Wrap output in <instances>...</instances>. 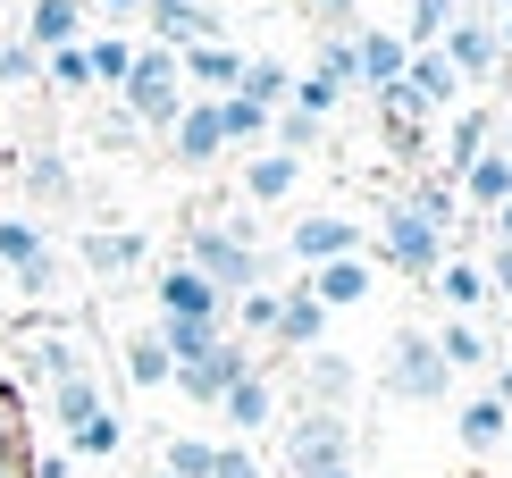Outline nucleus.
<instances>
[{
    "mask_svg": "<svg viewBox=\"0 0 512 478\" xmlns=\"http://www.w3.org/2000/svg\"><path fill=\"white\" fill-rule=\"evenodd\" d=\"M185 269H202L227 302L252 294V286H269V252L252 244L244 227H219V219H194V227H185Z\"/></svg>",
    "mask_w": 512,
    "mask_h": 478,
    "instance_id": "nucleus-1",
    "label": "nucleus"
},
{
    "mask_svg": "<svg viewBox=\"0 0 512 478\" xmlns=\"http://www.w3.org/2000/svg\"><path fill=\"white\" fill-rule=\"evenodd\" d=\"M378 386L395 403H445L454 395V369L437 361V336L429 328H395L387 336V361H378Z\"/></svg>",
    "mask_w": 512,
    "mask_h": 478,
    "instance_id": "nucleus-2",
    "label": "nucleus"
},
{
    "mask_svg": "<svg viewBox=\"0 0 512 478\" xmlns=\"http://www.w3.org/2000/svg\"><path fill=\"white\" fill-rule=\"evenodd\" d=\"M118 110L135 118V126H160V135H168V118L185 110L177 51H160V42H135V68H126V84H118Z\"/></svg>",
    "mask_w": 512,
    "mask_h": 478,
    "instance_id": "nucleus-3",
    "label": "nucleus"
},
{
    "mask_svg": "<svg viewBox=\"0 0 512 478\" xmlns=\"http://www.w3.org/2000/svg\"><path fill=\"white\" fill-rule=\"evenodd\" d=\"M328 470H353V420L303 403L286 420V478H328Z\"/></svg>",
    "mask_w": 512,
    "mask_h": 478,
    "instance_id": "nucleus-4",
    "label": "nucleus"
},
{
    "mask_svg": "<svg viewBox=\"0 0 512 478\" xmlns=\"http://www.w3.org/2000/svg\"><path fill=\"white\" fill-rule=\"evenodd\" d=\"M378 260L387 269H403V277H437V260H445V227H429L412 202H378Z\"/></svg>",
    "mask_w": 512,
    "mask_h": 478,
    "instance_id": "nucleus-5",
    "label": "nucleus"
},
{
    "mask_svg": "<svg viewBox=\"0 0 512 478\" xmlns=\"http://www.w3.org/2000/svg\"><path fill=\"white\" fill-rule=\"evenodd\" d=\"M244 369H261V361L244 353V336H219V344H210L202 361H185V369H168V386H177L185 403H202V411H219V395H227V386L244 378Z\"/></svg>",
    "mask_w": 512,
    "mask_h": 478,
    "instance_id": "nucleus-6",
    "label": "nucleus"
},
{
    "mask_svg": "<svg viewBox=\"0 0 512 478\" xmlns=\"http://www.w3.org/2000/svg\"><path fill=\"white\" fill-rule=\"evenodd\" d=\"M286 252L303 260V269H319V260H345V252H370V235H361V219H345V210H311V219H294Z\"/></svg>",
    "mask_w": 512,
    "mask_h": 478,
    "instance_id": "nucleus-7",
    "label": "nucleus"
},
{
    "mask_svg": "<svg viewBox=\"0 0 512 478\" xmlns=\"http://www.w3.org/2000/svg\"><path fill=\"white\" fill-rule=\"evenodd\" d=\"M143 26H152L160 51H194V42H227L219 9L210 0H143Z\"/></svg>",
    "mask_w": 512,
    "mask_h": 478,
    "instance_id": "nucleus-8",
    "label": "nucleus"
},
{
    "mask_svg": "<svg viewBox=\"0 0 512 478\" xmlns=\"http://www.w3.org/2000/svg\"><path fill=\"white\" fill-rule=\"evenodd\" d=\"M437 51H445V68H454L462 84H487V76L504 68V42H496L487 17H454V26L437 34Z\"/></svg>",
    "mask_w": 512,
    "mask_h": 478,
    "instance_id": "nucleus-9",
    "label": "nucleus"
},
{
    "mask_svg": "<svg viewBox=\"0 0 512 478\" xmlns=\"http://www.w3.org/2000/svg\"><path fill=\"white\" fill-rule=\"evenodd\" d=\"M168 160L177 168H219L227 160V135H219V110H210V101L185 93V110L168 118Z\"/></svg>",
    "mask_w": 512,
    "mask_h": 478,
    "instance_id": "nucleus-10",
    "label": "nucleus"
},
{
    "mask_svg": "<svg viewBox=\"0 0 512 478\" xmlns=\"http://www.w3.org/2000/svg\"><path fill=\"white\" fill-rule=\"evenodd\" d=\"M152 302H160V319H227V294L202 269H185V260H168L152 277Z\"/></svg>",
    "mask_w": 512,
    "mask_h": 478,
    "instance_id": "nucleus-11",
    "label": "nucleus"
},
{
    "mask_svg": "<svg viewBox=\"0 0 512 478\" xmlns=\"http://www.w3.org/2000/svg\"><path fill=\"white\" fill-rule=\"evenodd\" d=\"M378 269L370 252H345V260H319V269H303V294L319 302V311H353V302H370Z\"/></svg>",
    "mask_w": 512,
    "mask_h": 478,
    "instance_id": "nucleus-12",
    "label": "nucleus"
},
{
    "mask_svg": "<svg viewBox=\"0 0 512 478\" xmlns=\"http://www.w3.org/2000/svg\"><path fill=\"white\" fill-rule=\"evenodd\" d=\"M177 76H185L194 101H219V93H236L244 51H236V42H194V51H177Z\"/></svg>",
    "mask_w": 512,
    "mask_h": 478,
    "instance_id": "nucleus-13",
    "label": "nucleus"
},
{
    "mask_svg": "<svg viewBox=\"0 0 512 478\" xmlns=\"http://www.w3.org/2000/svg\"><path fill=\"white\" fill-rule=\"evenodd\" d=\"M303 395H311V411H345L361 395V369L336 353V344H311L303 353Z\"/></svg>",
    "mask_w": 512,
    "mask_h": 478,
    "instance_id": "nucleus-14",
    "label": "nucleus"
},
{
    "mask_svg": "<svg viewBox=\"0 0 512 478\" xmlns=\"http://www.w3.org/2000/svg\"><path fill=\"white\" fill-rule=\"evenodd\" d=\"M353 59H361V84L387 93V84H403V68H412V42L395 26H353Z\"/></svg>",
    "mask_w": 512,
    "mask_h": 478,
    "instance_id": "nucleus-15",
    "label": "nucleus"
},
{
    "mask_svg": "<svg viewBox=\"0 0 512 478\" xmlns=\"http://www.w3.org/2000/svg\"><path fill=\"white\" fill-rule=\"evenodd\" d=\"M219 420L236 428V437H261V428L277 420V386H269V369H244L236 386L219 395Z\"/></svg>",
    "mask_w": 512,
    "mask_h": 478,
    "instance_id": "nucleus-16",
    "label": "nucleus"
},
{
    "mask_svg": "<svg viewBox=\"0 0 512 478\" xmlns=\"http://www.w3.org/2000/svg\"><path fill=\"white\" fill-rule=\"evenodd\" d=\"M277 353H311V344H328V311L303 294V286H286L277 294V328H269Z\"/></svg>",
    "mask_w": 512,
    "mask_h": 478,
    "instance_id": "nucleus-17",
    "label": "nucleus"
},
{
    "mask_svg": "<svg viewBox=\"0 0 512 478\" xmlns=\"http://www.w3.org/2000/svg\"><path fill=\"white\" fill-rule=\"evenodd\" d=\"M93 34V17H84V0H26V42L34 51H68V42Z\"/></svg>",
    "mask_w": 512,
    "mask_h": 478,
    "instance_id": "nucleus-18",
    "label": "nucleus"
},
{
    "mask_svg": "<svg viewBox=\"0 0 512 478\" xmlns=\"http://www.w3.org/2000/svg\"><path fill=\"white\" fill-rule=\"evenodd\" d=\"M403 93H412L420 110L437 118V110H454V101H462V76L445 68V51L429 42V51H412V68H403Z\"/></svg>",
    "mask_w": 512,
    "mask_h": 478,
    "instance_id": "nucleus-19",
    "label": "nucleus"
},
{
    "mask_svg": "<svg viewBox=\"0 0 512 478\" xmlns=\"http://www.w3.org/2000/svg\"><path fill=\"white\" fill-rule=\"evenodd\" d=\"M487 143H496V110H454V118H445V168H437V177L454 185Z\"/></svg>",
    "mask_w": 512,
    "mask_h": 478,
    "instance_id": "nucleus-20",
    "label": "nucleus"
},
{
    "mask_svg": "<svg viewBox=\"0 0 512 478\" xmlns=\"http://www.w3.org/2000/svg\"><path fill=\"white\" fill-rule=\"evenodd\" d=\"M303 185V160H286V151H244V202H286V193Z\"/></svg>",
    "mask_w": 512,
    "mask_h": 478,
    "instance_id": "nucleus-21",
    "label": "nucleus"
},
{
    "mask_svg": "<svg viewBox=\"0 0 512 478\" xmlns=\"http://www.w3.org/2000/svg\"><path fill=\"white\" fill-rule=\"evenodd\" d=\"M76 252H84V269H93V277H126V269H143V235H135V227H93Z\"/></svg>",
    "mask_w": 512,
    "mask_h": 478,
    "instance_id": "nucleus-22",
    "label": "nucleus"
},
{
    "mask_svg": "<svg viewBox=\"0 0 512 478\" xmlns=\"http://www.w3.org/2000/svg\"><path fill=\"white\" fill-rule=\"evenodd\" d=\"M454 193H462V202H479V210H496V202H512V160H504L496 143H487L479 160H471V168H462V177H454Z\"/></svg>",
    "mask_w": 512,
    "mask_h": 478,
    "instance_id": "nucleus-23",
    "label": "nucleus"
},
{
    "mask_svg": "<svg viewBox=\"0 0 512 478\" xmlns=\"http://www.w3.org/2000/svg\"><path fill=\"white\" fill-rule=\"evenodd\" d=\"M210 110H219V135H227V151H261V143H269V110H261V101L219 93Z\"/></svg>",
    "mask_w": 512,
    "mask_h": 478,
    "instance_id": "nucleus-24",
    "label": "nucleus"
},
{
    "mask_svg": "<svg viewBox=\"0 0 512 478\" xmlns=\"http://www.w3.org/2000/svg\"><path fill=\"white\" fill-rule=\"evenodd\" d=\"M504 428H512V411H504L496 395H471V403L454 411V437L471 445V453H496V445H504Z\"/></svg>",
    "mask_w": 512,
    "mask_h": 478,
    "instance_id": "nucleus-25",
    "label": "nucleus"
},
{
    "mask_svg": "<svg viewBox=\"0 0 512 478\" xmlns=\"http://www.w3.org/2000/svg\"><path fill=\"white\" fill-rule=\"evenodd\" d=\"M101 411H110V403H101V386H93V369H76V378H59V386H51V420L68 428V437H76L84 420H101Z\"/></svg>",
    "mask_w": 512,
    "mask_h": 478,
    "instance_id": "nucleus-26",
    "label": "nucleus"
},
{
    "mask_svg": "<svg viewBox=\"0 0 512 478\" xmlns=\"http://www.w3.org/2000/svg\"><path fill=\"white\" fill-rule=\"evenodd\" d=\"M227 336V319H160V344H168V369H185V361H202L210 344Z\"/></svg>",
    "mask_w": 512,
    "mask_h": 478,
    "instance_id": "nucleus-27",
    "label": "nucleus"
},
{
    "mask_svg": "<svg viewBox=\"0 0 512 478\" xmlns=\"http://www.w3.org/2000/svg\"><path fill=\"white\" fill-rule=\"evenodd\" d=\"M118 361H126V386H143V395H152V386H168V344H160V328H135Z\"/></svg>",
    "mask_w": 512,
    "mask_h": 478,
    "instance_id": "nucleus-28",
    "label": "nucleus"
},
{
    "mask_svg": "<svg viewBox=\"0 0 512 478\" xmlns=\"http://www.w3.org/2000/svg\"><path fill=\"white\" fill-rule=\"evenodd\" d=\"M84 68H93L101 93H118L126 68H135V42H126V34H84Z\"/></svg>",
    "mask_w": 512,
    "mask_h": 478,
    "instance_id": "nucleus-29",
    "label": "nucleus"
},
{
    "mask_svg": "<svg viewBox=\"0 0 512 478\" xmlns=\"http://www.w3.org/2000/svg\"><path fill=\"white\" fill-rule=\"evenodd\" d=\"M437 286H445V302H454V319H471L479 302H496V294H487V269H479V260H437Z\"/></svg>",
    "mask_w": 512,
    "mask_h": 478,
    "instance_id": "nucleus-30",
    "label": "nucleus"
},
{
    "mask_svg": "<svg viewBox=\"0 0 512 478\" xmlns=\"http://www.w3.org/2000/svg\"><path fill=\"white\" fill-rule=\"evenodd\" d=\"M236 93H244V101H261V110H286V93H294V68H286V59H244Z\"/></svg>",
    "mask_w": 512,
    "mask_h": 478,
    "instance_id": "nucleus-31",
    "label": "nucleus"
},
{
    "mask_svg": "<svg viewBox=\"0 0 512 478\" xmlns=\"http://www.w3.org/2000/svg\"><path fill=\"white\" fill-rule=\"evenodd\" d=\"M437 361H445V369H487L496 353H487L479 319H445V328H437Z\"/></svg>",
    "mask_w": 512,
    "mask_h": 478,
    "instance_id": "nucleus-32",
    "label": "nucleus"
},
{
    "mask_svg": "<svg viewBox=\"0 0 512 478\" xmlns=\"http://www.w3.org/2000/svg\"><path fill=\"white\" fill-rule=\"evenodd\" d=\"M26 193H34V202H51V210H68L76 202L68 160H59V151H34V160H26Z\"/></svg>",
    "mask_w": 512,
    "mask_h": 478,
    "instance_id": "nucleus-33",
    "label": "nucleus"
},
{
    "mask_svg": "<svg viewBox=\"0 0 512 478\" xmlns=\"http://www.w3.org/2000/svg\"><path fill=\"white\" fill-rule=\"evenodd\" d=\"M118 445H126V420H118V411H101V420H84L76 437H68V462H118Z\"/></svg>",
    "mask_w": 512,
    "mask_h": 478,
    "instance_id": "nucleus-34",
    "label": "nucleus"
},
{
    "mask_svg": "<svg viewBox=\"0 0 512 478\" xmlns=\"http://www.w3.org/2000/svg\"><path fill=\"white\" fill-rule=\"evenodd\" d=\"M311 76H328L336 93H353V84H361V59H353V34H319V51H311Z\"/></svg>",
    "mask_w": 512,
    "mask_h": 478,
    "instance_id": "nucleus-35",
    "label": "nucleus"
},
{
    "mask_svg": "<svg viewBox=\"0 0 512 478\" xmlns=\"http://www.w3.org/2000/svg\"><path fill=\"white\" fill-rule=\"evenodd\" d=\"M42 252H51V227L42 219H0V269H26Z\"/></svg>",
    "mask_w": 512,
    "mask_h": 478,
    "instance_id": "nucleus-36",
    "label": "nucleus"
},
{
    "mask_svg": "<svg viewBox=\"0 0 512 478\" xmlns=\"http://www.w3.org/2000/svg\"><path fill=\"white\" fill-rule=\"evenodd\" d=\"M26 353H34V378H42V386H59V378H76V369H84V353H76L68 336H51V328H42Z\"/></svg>",
    "mask_w": 512,
    "mask_h": 478,
    "instance_id": "nucleus-37",
    "label": "nucleus"
},
{
    "mask_svg": "<svg viewBox=\"0 0 512 478\" xmlns=\"http://www.w3.org/2000/svg\"><path fill=\"white\" fill-rule=\"evenodd\" d=\"M454 17H462V9H454V0H412V17H403V26H395V34H403V42H412V51H429V42H437L445 26H454Z\"/></svg>",
    "mask_w": 512,
    "mask_h": 478,
    "instance_id": "nucleus-38",
    "label": "nucleus"
},
{
    "mask_svg": "<svg viewBox=\"0 0 512 478\" xmlns=\"http://www.w3.org/2000/svg\"><path fill=\"white\" fill-rule=\"evenodd\" d=\"M210 453H219L210 437H168V445H160V470H168V478H210Z\"/></svg>",
    "mask_w": 512,
    "mask_h": 478,
    "instance_id": "nucleus-39",
    "label": "nucleus"
},
{
    "mask_svg": "<svg viewBox=\"0 0 512 478\" xmlns=\"http://www.w3.org/2000/svg\"><path fill=\"white\" fill-rule=\"evenodd\" d=\"M42 76V51L26 34H0V84H34Z\"/></svg>",
    "mask_w": 512,
    "mask_h": 478,
    "instance_id": "nucleus-40",
    "label": "nucleus"
},
{
    "mask_svg": "<svg viewBox=\"0 0 512 478\" xmlns=\"http://www.w3.org/2000/svg\"><path fill=\"white\" fill-rule=\"evenodd\" d=\"M236 319H244V336H269V328H277V286L236 294Z\"/></svg>",
    "mask_w": 512,
    "mask_h": 478,
    "instance_id": "nucleus-41",
    "label": "nucleus"
},
{
    "mask_svg": "<svg viewBox=\"0 0 512 478\" xmlns=\"http://www.w3.org/2000/svg\"><path fill=\"white\" fill-rule=\"evenodd\" d=\"M9 277H17V294L51 302V294H59V252H42V260H26V269H9Z\"/></svg>",
    "mask_w": 512,
    "mask_h": 478,
    "instance_id": "nucleus-42",
    "label": "nucleus"
},
{
    "mask_svg": "<svg viewBox=\"0 0 512 478\" xmlns=\"http://www.w3.org/2000/svg\"><path fill=\"white\" fill-rule=\"evenodd\" d=\"M0 453H34L26 445V403H17V386H0Z\"/></svg>",
    "mask_w": 512,
    "mask_h": 478,
    "instance_id": "nucleus-43",
    "label": "nucleus"
},
{
    "mask_svg": "<svg viewBox=\"0 0 512 478\" xmlns=\"http://www.w3.org/2000/svg\"><path fill=\"white\" fill-rule=\"evenodd\" d=\"M303 9H311L328 34H353V0H303Z\"/></svg>",
    "mask_w": 512,
    "mask_h": 478,
    "instance_id": "nucleus-44",
    "label": "nucleus"
},
{
    "mask_svg": "<svg viewBox=\"0 0 512 478\" xmlns=\"http://www.w3.org/2000/svg\"><path fill=\"white\" fill-rule=\"evenodd\" d=\"M487 294L512 302V244H496V260H487Z\"/></svg>",
    "mask_w": 512,
    "mask_h": 478,
    "instance_id": "nucleus-45",
    "label": "nucleus"
},
{
    "mask_svg": "<svg viewBox=\"0 0 512 478\" xmlns=\"http://www.w3.org/2000/svg\"><path fill=\"white\" fill-rule=\"evenodd\" d=\"M84 17H143V0H84Z\"/></svg>",
    "mask_w": 512,
    "mask_h": 478,
    "instance_id": "nucleus-46",
    "label": "nucleus"
},
{
    "mask_svg": "<svg viewBox=\"0 0 512 478\" xmlns=\"http://www.w3.org/2000/svg\"><path fill=\"white\" fill-rule=\"evenodd\" d=\"M487 395H496V403H504V411H512V353H504V361H496V386H487Z\"/></svg>",
    "mask_w": 512,
    "mask_h": 478,
    "instance_id": "nucleus-47",
    "label": "nucleus"
},
{
    "mask_svg": "<svg viewBox=\"0 0 512 478\" xmlns=\"http://www.w3.org/2000/svg\"><path fill=\"white\" fill-rule=\"evenodd\" d=\"M487 219H496V244H512V202H496Z\"/></svg>",
    "mask_w": 512,
    "mask_h": 478,
    "instance_id": "nucleus-48",
    "label": "nucleus"
},
{
    "mask_svg": "<svg viewBox=\"0 0 512 478\" xmlns=\"http://www.w3.org/2000/svg\"><path fill=\"white\" fill-rule=\"evenodd\" d=\"M496 42H504V59H512V0H504V17H496Z\"/></svg>",
    "mask_w": 512,
    "mask_h": 478,
    "instance_id": "nucleus-49",
    "label": "nucleus"
},
{
    "mask_svg": "<svg viewBox=\"0 0 512 478\" xmlns=\"http://www.w3.org/2000/svg\"><path fill=\"white\" fill-rule=\"evenodd\" d=\"M454 478H487V470H454Z\"/></svg>",
    "mask_w": 512,
    "mask_h": 478,
    "instance_id": "nucleus-50",
    "label": "nucleus"
},
{
    "mask_svg": "<svg viewBox=\"0 0 512 478\" xmlns=\"http://www.w3.org/2000/svg\"><path fill=\"white\" fill-rule=\"evenodd\" d=\"M328 478H353V470H328Z\"/></svg>",
    "mask_w": 512,
    "mask_h": 478,
    "instance_id": "nucleus-51",
    "label": "nucleus"
},
{
    "mask_svg": "<svg viewBox=\"0 0 512 478\" xmlns=\"http://www.w3.org/2000/svg\"><path fill=\"white\" fill-rule=\"evenodd\" d=\"M504 445H512V428H504Z\"/></svg>",
    "mask_w": 512,
    "mask_h": 478,
    "instance_id": "nucleus-52",
    "label": "nucleus"
},
{
    "mask_svg": "<svg viewBox=\"0 0 512 478\" xmlns=\"http://www.w3.org/2000/svg\"><path fill=\"white\" fill-rule=\"evenodd\" d=\"M152 478H168V470H152Z\"/></svg>",
    "mask_w": 512,
    "mask_h": 478,
    "instance_id": "nucleus-53",
    "label": "nucleus"
},
{
    "mask_svg": "<svg viewBox=\"0 0 512 478\" xmlns=\"http://www.w3.org/2000/svg\"><path fill=\"white\" fill-rule=\"evenodd\" d=\"M0 93H9V84H0Z\"/></svg>",
    "mask_w": 512,
    "mask_h": 478,
    "instance_id": "nucleus-54",
    "label": "nucleus"
}]
</instances>
